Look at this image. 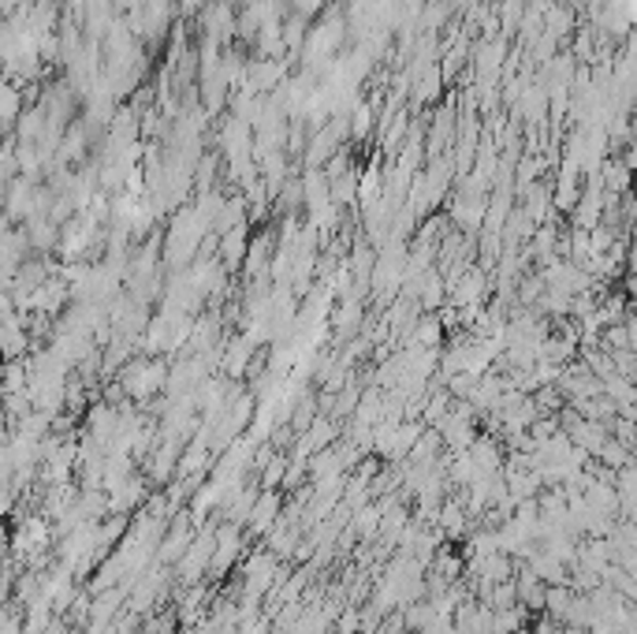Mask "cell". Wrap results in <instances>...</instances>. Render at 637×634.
<instances>
[{"label": "cell", "mask_w": 637, "mask_h": 634, "mask_svg": "<svg viewBox=\"0 0 637 634\" xmlns=\"http://www.w3.org/2000/svg\"><path fill=\"white\" fill-rule=\"evenodd\" d=\"M20 116V94L12 90V86H0V120H15Z\"/></svg>", "instance_id": "cell-1"}]
</instances>
